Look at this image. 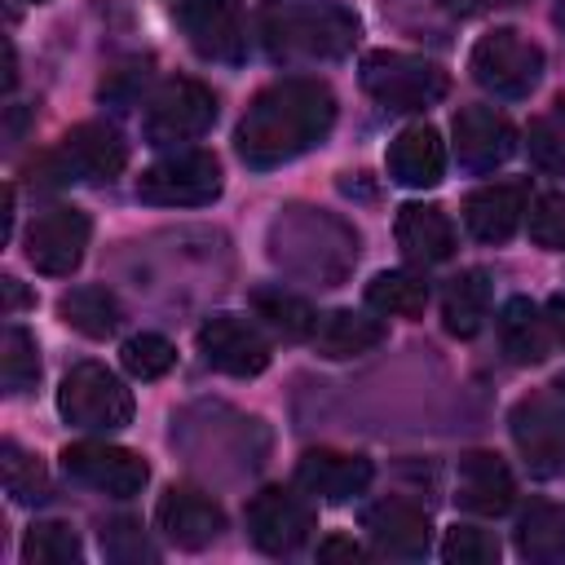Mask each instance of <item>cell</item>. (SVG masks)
I'll return each instance as SVG.
<instances>
[{
  "label": "cell",
  "instance_id": "6da1fadb",
  "mask_svg": "<svg viewBox=\"0 0 565 565\" xmlns=\"http://www.w3.org/2000/svg\"><path fill=\"white\" fill-rule=\"evenodd\" d=\"M335 124V93L322 79L291 75L260 88L238 119L234 146L247 168H278L322 146Z\"/></svg>",
  "mask_w": 565,
  "mask_h": 565
},
{
  "label": "cell",
  "instance_id": "7a4b0ae2",
  "mask_svg": "<svg viewBox=\"0 0 565 565\" xmlns=\"http://www.w3.org/2000/svg\"><path fill=\"white\" fill-rule=\"evenodd\" d=\"M274 62H335L358 44V13L340 0H274L256 18Z\"/></svg>",
  "mask_w": 565,
  "mask_h": 565
},
{
  "label": "cell",
  "instance_id": "3957f363",
  "mask_svg": "<svg viewBox=\"0 0 565 565\" xmlns=\"http://www.w3.org/2000/svg\"><path fill=\"white\" fill-rule=\"evenodd\" d=\"M366 97L393 115H411V110H428L450 93V75L415 53H397V49H375L362 57L358 71Z\"/></svg>",
  "mask_w": 565,
  "mask_h": 565
},
{
  "label": "cell",
  "instance_id": "277c9868",
  "mask_svg": "<svg viewBox=\"0 0 565 565\" xmlns=\"http://www.w3.org/2000/svg\"><path fill=\"white\" fill-rule=\"evenodd\" d=\"M57 411L66 424L88 428V433H115L132 424V393L128 384L102 366V362H79L62 375L57 388Z\"/></svg>",
  "mask_w": 565,
  "mask_h": 565
},
{
  "label": "cell",
  "instance_id": "5b68a950",
  "mask_svg": "<svg viewBox=\"0 0 565 565\" xmlns=\"http://www.w3.org/2000/svg\"><path fill=\"white\" fill-rule=\"evenodd\" d=\"M468 71L486 93L516 102V97H530L534 84L543 79V49L512 26H494L472 44Z\"/></svg>",
  "mask_w": 565,
  "mask_h": 565
},
{
  "label": "cell",
  "instance_id": "8992f818",
  "mask_svg": "<svg viewBox=\"0 0 565 565\" xmlns=\"http://www.w3.org/2000/svg\"><path fill=\"white\" fill-rule=\"evenodd\" d=\"M269 243H274V247L300 243L309 256L300 260L296 274H309V278H318V282H340L344 269H349L353 256H358V234L344 230L335 216L309 212V207H291L287 216H278Z\"/></svg>",
  "mask_w": 565,
  "mask_h": 565
},
{
  "label": "cell",
  "instance_id": "52a82bcc",
  "mask_svg": "<svg viewBox=\"0 0 565 565\" xmlns=\"http://www.w3.org/2000/svg\"><path fill=\"white\" fill-rule=\"evenodd\" d=\"M221 159L212 150H172L137 177V199L154 207H203L221 194Z\"/></svg>",
  "mask_w": 565,
  "mask_h": 565
},
{
  "label": "cell",
  "instance_id": "ba28073f",
  "mask_svg": "<svg viewBox=\"0 0 565 565\" xmlns=\"http://www.w3.org/2000/svg\"><path fill=\"white\" fill-rule=\"evenodd\" d=\"M216 124V93L199 79H168L150 93L141 132L150 146H181Z\"/></svg>",
  "mask_w": 565,
  "mask_h": 565
},
{
  "label": "cell",
  "instance_id": "9c48e42d",
  "mask_svg": "<svg viewBox=\"0 0 565 565\" xmlns=\"http://www.w3.org/2000/svg\"><path fill=\"white\" fill-rule=\"evenodd\" d=\"M508 428L534 477L565 472V406L556 393H525L512 406Z\"/></svg>",
  "mask_w": 565,
  "mask_h": 565
},
{
  "label": "cell",
  "instance_id": "30bf717a",
  "mask_svg": "<svg viewBox=\"0 0 565 565\" xmlns=\"http://www.w3.org/2000/svg\"><path fill=\"white\" fill-rule=\"evenodd\" d=\"M128 163V141L110 124H79L71 128L57 150L44 159L49 181H110Z\"/></svg>",
  "mask_w": 565,
  "mask_h": 565
},
{
  "label": "cell",
  "instance_id": "8fae6325",
  "mask_svg": "<svg viewBox=\"0 0 565 565\" xmlns=\"http://www.w3.org/2000/svg\"><path fill=\"white\" fill-rule=\"evenodd\" d=\"M88 238H93L88 212L62 203V207L40 212V216L26 225L22 247H26V260H31L40 274L66 278V274L79 269V260H84V252H88Z\"/></svg>",
  "mask_w": 565,
  "mask_h": 565
},
{
  "label": "cell",
  "instance_id": "7c38bea8",
  "mask_svg": "<svg viewBox=\"0 0 565 565\" xmlns=\"http://www.w3.org/2000/svg\"><path fill=\"white\" fill-rule=\"evenodd\" d=\"M62 472L88 490L110 494V499L141 494V486L150 481V463L137 450H124L110 441H71L62 450Z\"/></svg>",
  "mask_w": 565,
  "mask_h": 565
},
{
  "label": "cell",
  "instance_id": "4fadbf2b",
  "mask_svg": "<svg viewBox=\"0 0 565 565\" xmlns=\"http://www.w3.org/2000/svg\"><path fill=\"white\" fill-rule=\"evenodd\" d=\"M247 534H252V543L260 552L291 556L313 534V508L296 490H287V486H265L247 503Z\"/></svg>",
  "mask_w": 565,
  "mask_h": 565
},
{
  "label": "cell",
  "instance_id": "5bb4252c",
  "mask_svg": "<svg viewBox=\"0 0 565 565\" xmlns=\"http://www.w3.org/2000/svg\"><path fill=\"white\" fill-rule=\"evenodd\" d=\"M199 353L207 366L234 380H252L269 366V340L252 318H238V313H212L199 327Z\"/></svg>",
  "mask_w": 565,
  "mask_h": 565
},
{
  "label": "cell",
  "instance_id": "9a60e30c",
  "mask_svg": "<svg viewBox=\"0 0 565 565\" xmlns=\"http://www.w3.org/2000/svg\"><path fill=\"white\" fill-rule=\"evenodd\" d=\"M177 22H181V31H185V40L194 44L199 57H207V62H243L247 31H243L238 0H181L177 4Z\"/></svg>",
  "mask_w": 565,
  "mask_h": 565
},
{
  "label": "cell",
  "instance_id": "2e32d148",
  "mask_svg": "<svg viewBox=\"0 0 565 565\" xmlns=\"http://www.w3.org/2000/svg\"><path fill=\"white\" fill-rule=\"evenodd\" d=\"M516 128L494 106H463L455 115V154L468 172H494L512 159Z\"/></svg>",
  "mask_w": 565,
  "mask_h": 565
},
{
  "label": "cell",
  "instance_id": "e0dca14e",
  "mask_svg": "<svg viewBox=\"0 0 565 565\" xmlns=\"http://www.w3.org/2000/svg\"><path fill=\"white\" fill-rule=\"evenodd\" d=\"M154 521H159V530H163L177 547H185V552H199V547L216 543L221 530H225L221 503H216L212 494H203V490H190V486H172V490L159 499Z\"/></svg>",
  "mask_w": 565,
  "mask_h": 565
},
{
  "label": "cell",
  "instance_id": "ac0fdd59",
  "mask_svg": "<svg viewBox=\"0 0 565 565\" xmlns=\"http://www.w3.org/2000/svg\"><path fill=\"white\" fill-rule=\"evenodd\" d=\"M362 530L371 534V543L384 552V556H402V561H419L428 556V543H433V525L424 516V508L388 494V499H375L366 512H362Z\"/></svg>",
  "mask_w": 565,
  "mask_h": 565
},
{
  "label": "cell",
  "instance_id": "d6986e66",
  "mask_svg": "<svg viewBox=\"0 0 565 565\" xmlns=\"http://www.w3.org/2000/svg\"><path fill=\"white\" fill-rule=\"evenodd\" d=\"M525 207H530L525 181H490L463 199V225L477 243H508L521 230Z\"/></svg>",
  "mask_w": 565,
  "mask_h": 565
},
{
  "label": "cell",
  "instance_id": "ffe728a7",
  "mask_svg": "<svg viewBox=\"0 0 565 565\" xmlns=\"http://www.w3.org/2000/svg\"><path fill=\"white\" fill-rule=\"evenodd\" d=\"M375 468L366 455H344V450H305L296 463V486L322 503H349L371 486Z\"/></svg>",
  "mask_w": 565,
  "mask_h": 565
},
{
  "label": "cell",
  "instance_id": "44dd1931",
  "mask_svg": "<svg viewBox=\"0 0 565 565\" xmlns=\"http://www.w3.org/2000/svg\"><path fill=\"white\" fill-rule=\"evenodd\" d=\"M455 499L463 512L503 516L516 503V481L499 455L468 450V455H459V468H455Z\"/></svg>",
  "mask_w": 565,
  "mask_h": 565
},
{
  "label": "cell",
  "instance_id": "7402d4cb",
  "mask_svg": "<svg viewBox=\"0 0 565 565\" xmlns=\"http://www.w3.org/2000/svg\"><path fill=\"white\" fill-rule=\"evenodd\" d=\"M384 163H388V177L397 185L428 190V185H437L446 177V141H441V132L433 124H411V128H402L393 137Z\"/></svg>",
  "mask_w": 565,
  "mask_h": 565
},
{
  "label": "cell",
  "instance_id": "603a6c76",
  "mask_svg": "<svg viewBox=\"0 0 565 565\" xmlns=\"http://www.w3.org/2000/svg\"><path fill=\"white\" fill-rule=\"evenodd\" d=\"M397 247L415 265H441L455 256V225L437 203H406L397 207Z\"/></svg>",
  "mask_w": 565,
  "mask_h": 565
},
{
  "label": "cell",
  "instance_id": "cb8c5ba5",
  "mask_svg": "<svg viewBox=\"0 0 565 565\" xmlns=\"http://www.w3.org/2000/svg\"><path fill=\"white\" fill-rule=\"evenodd\" d=\"M499 340H503V353L516 362V366H539L552 349V327H547V313L530 300V296H512L503 309H499Z\"/></svg>",
  "mask_w": 565,
  "mask_h": 565
},
{
  "label": "cell",
  "instance_id": "d4e9b609",
  "mask_svg": "<svg viewBox=\"0 0 565 565\" xmlns=\"http://www.w3.org/2000/svg\"><path fill=\"white\" fill-rule=\"evenodd\" d=\"M384 322L380 318H366V313H353V309H331L318 318L313 327V349L322 358H358V353H371L375 344H384Z\"/></svg>",
  "mask_w": 565,
  "mask_h": 565
},
{
  "label": "cell",
  "instance_id": "484cf974",
  "mask_svg": "<svg viewBox=\"0 0 565 565\" xmlns=\"http://www.w3.org/2000/svg\"><path fill=\"white\" fill-rule=\"evenodd\" d=\"M441 318H446V331L468 340L486 327L490 318V274L486 269H463L459 278H450L446 296H441Z\"/></svg>",
  "mask_w": 565,
  "mask_h": 565
},
{
  "label": "cell",
  "instance_id": "4316f807",
  "mask_svg": "<svg viewBox=\"0 0 565 565\" xmlns=\"http://www.w3.org/2000/svg\"><path fill=\"white\" fill-rule=\"evenodd\" d=\"M516 552L525 561H565V508L530 499L516 516Z\"/></svg>",
  "mask_w": 565,
  "mask_h": 565
},
{
  "label": "cell",
  "instance_id": "83f0119b",
  "mask_svg": "<svg viewBox=\"0 0 565 565\" xmlns=\"http://www.w3.org/2000/svg\"><path fill=\"white\" fill-rule=\"evenodd\" d=\"M57 313L66 327H75L88 340H106L119 327V300L106 287H71L57 300Z\"/></svg>",
  "mask_w": 565,
  "mask_h": 565
},
{
  "label": "cell",
  "instance_id": "f1b7e54d",
  "mask_svg": "<svg viewBox=\"0 0 565 565\" xmlns=\"http://www.w3.org/2000/svg\"><path fill=\"white\" fill-rule=\"evenodd\" d=\"M366 305L375 313H393V318H419L428 305V282L411 269H384L366 282Z\"/></svg>",
  "mask_w": 565,
  "mask_h": 565
},
{
  "label": "cell",
  "instance_id": "f546056e",
  "mask_svg": "<svg viewBox=\"0 0 565 565\" xmlns=\"http://www.w3.org/2000/svg\"><path fill=\"white\" fill-rule=\"evenodd\" d=\"M0 380H4V393H26L35 388L40 380V344L26 327H4L0 335Z\"/></svg>",
  "mask_w": 565,
  "mask_h": 565
},
{
  "label": "cell",
  "instance_id": "4dcf8cb0",
  "mask_svg": "<svg viewBox=\"0 0 565 565\" xmlns=\"http://www.w3.org/2000/svg\"><path fill=\"white\" fill-rule=\"evenodd\" d=\"M22 561L26 565H79L84 547L66 521H35L22 539Z\"/></svg>",
  "mask_w": 565,
  "mask_h": 565
},
{
  "label": "cell",
  "instance_id": "1f68e13d",
  "mask_svg": "<svg viewBox=\"0 0 565 565\" xmlns=\"http://www.w3.org/2000/svg\"><path fill=\"white\" fill-rule=\"evenodd\" d=\"M252 309H256V318H265L274 331H282L287 340H305V335H313V327H318V313L300 300V296H291V291H282V287H260L256 296H252Z\"/></svg>",
  "mask_w": 565,
  "mask_h": 565
},
{
  "label": "cell",
  "instance_id": "d6a6232c",
  "mask_svg": "<svg viewBox=\"0 0 565 565\" xmlns=\"http://www.w3.org/2000/svg\"><path fill=\"white\" fill-rule=\"evenodd\" d=\"M525 150L543 172H561L565 168V97L552 102V110L530 119L525 132Z\"/></svg>",
  "mask_w": 565,
  "mask_h": 565
},
{
  "label": "cell",
  "instance_id": "836d02e7",
  "mask_svg": "<svg viewBox=\"0 0 565 565\" xmlns=\"http://www.w3.org/2000/svg\"><path fill=\"white\" fill-rule=\"evenodd\" d=\"M119 362H124V371L137 375V380H159V375L172 371L177 344H172L168 335H159V331H141V335H128V340H124Z\"/></svg>",
  "mask_w": 565,
  "mask_h": 565
},
{
  "label": "cell",
  "instance_id": "e575fe53",
  "mask_svg": "<svg viewBox=\"0 0 565 565\" xmlns=\"http://www.w3.org/2000/svg\"><path fill=\"white\" fill-rule=\"evenodd\" d=\"M0 468H4V490L18 499V503H35L49 494V472L35 455H26L18 441H4L0 446Z\"/></svg>",
  "mask_w": 565,
  "mask_h": 565
},
{
  "label": "cell",
  "instance_id": "d590c367",
  "mask_svg": "<svg viewBox=\"0 0 565 565\" xmlns=\"http://www.w3.org/2000/svg\"><path fill=\"white\" fill-rule=\"evenodd\" d=\"M441 561L446 565H490V561H499V539L481 525H450L441 539Z\"/></svg>",
  "mask_w": 565,
  "mask_h": 565
},
{
  "label": "cell",
  "instance_id": "8d00e7d4",
  "mask_svg": "<svg viewBox=\"0 0 565 565\" xmlns=\"http://www.w3.org/2000/svg\"><path fill=\"white\" fill-rule=\"evenodd\" d=\"M525 225H530V238H534L539 247L565 252V194H561V190L534 194L530 207H525Z\"/></svg>",
  "mask_w": 565,
  "mask_h": 565
},
{
  "label": "cell",
  "instance_id": "74e56055",
  "mask_svg": "<svg viewBox=\"0 0 565 565\" xmlns=\"http://www.w3.org/2000/svg\"><path fill=\"white\" fill-rule=\"evenodd\" d=\"M102 552H106L110 561H119V565H137V561H154V556H159V552L146 543V534H141L137 521H110V525L102 530Z\"/></svg>",
  "mask_w": 565,
  "mask_h": 565
},
{
  "label": "cell",
  "instance_id": "f35d334b",
  "mask_svg": "<svg viewBox=\"0 0 565 565\" xmlns=\"http://www.w3.org/2000/svg\"><path fill=\"white\" fill-rule=\"evenodd\" d=\"M362 543L358 539H344V534H331L318 543V561H362Z\"/></svg>",
  "mask_w": 565,
  "mask_h": 565
},
{
  "label": "cell",
  "instance_id": "ab89813d",
  "mask_svg": "<svg viewBox=\"0 0 565 565\" xmlns=\"http://www.w3.org/2000/svg\"><path fill=\"white\" fill-rule=\"evenodd\" d=\"M543 313H547V327H552V340H556V344H565V291H556V296H547V305H543Z\"/></svg>",
  "mask_w": 565,
  "mask_h": 565
},
{
  "label": "cell",
  "instance_id": "60d3db41",
  "mask_svg": "<svg viewBox=\"0 0 565 565\" xmlns=\"http://www.w3.org/2000/svg\"><path fill=\"white\" fill-rule=\"evenodd\" d=\"M455 13H481V9H499V4H516V0H446Z\"/></svg>",
  "mask_w": 565,
  "mask_h": 565
},
{
  "label": "cell",
  "instance_id": "b9f144b4",
  "mask_svg": "<svg viewBox=\"0 0 565 565\" xmlns=\"http://www.w3.org/2000/svg\"><path fill=\"white\" fill-rule=\"evenodd\" d=\"M0 287H4V305H9V309H18V305H26V296H22V287H18V278H0Z\"/></svg>",
  "mask_w": 565,
  "mask_h": 565
},
{
  "label": "cell",
  "instance_id": "7bdbcfd3",
  "mask_svg": "<svg viewBox=\"0 0 565 565\" xmlns=\"http://www.w3.org/2000/svg\"><path fill=\"white\" fill-rule=\"evenodd\" d=\"M552 393H556V397H561V406H565V371L556 375V384H552Z\"/></svg>",
  "mask_w": 565,
  "mask_h": 565
},
{
  "label": "cell",
  "instance_id": "ee69618b",
  "mask_svg": "<svg viewBox=\"0 0 565 565\" xmlns=\"http://www.w3.org/2000/svg\"><path fill=\"white\" fill-rule=\"evenodd\" d=\"M556 22H561V26H565V0H561V4H556Z\"/></svg>",
  "mask_w": 565,
  "mask_h": 565
},
{
  "label": "cell",
  "instance_id": "f6af8a7d",
  "mask_svg": "<svg viewBox=\"0 0 565 565\" xmlns=\"http://www.w3.org/2000/svg\"><path fill=\"white\" fill-rule=\"evenodd\" d=\"M35 4H40V0H35Z\"/></svg>",
  "mask_w": 565,
  "mask_h": 565
}]
</instances>
